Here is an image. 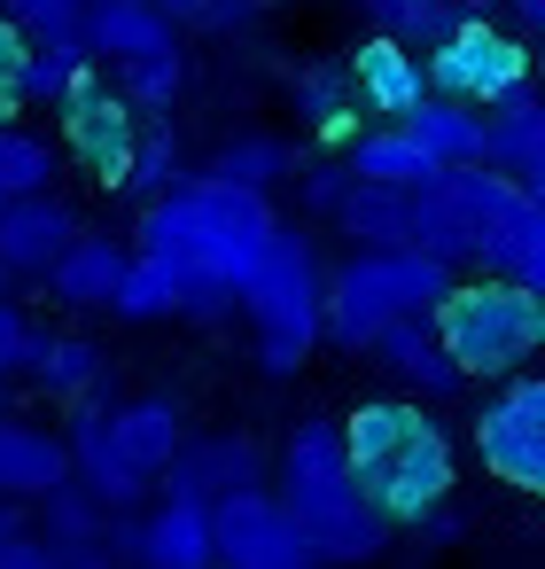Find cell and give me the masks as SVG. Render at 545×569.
I'll return each mask as SVG.
<instances>
[{
	"label": "cell",
	"mask_w": 545,
	"mask_h": 569,
	"mask_svg": "<svg viewBox=\"0 0 545 569\" xmlns=\"http://www.w3.org/2000/svg\"><path fill=\"white\" fill-rule=\"evenodd\" d=\"M273 196H242V188H219L203 172H188L180 188L149 196L141 203V227H133V250L157 258L180 289V320H226L250 266L265 258L273 242Z\"/></svg>",
	"instance_id": "cell-1"
},
{
	"label": "cell",
	"mask_w": 545,
	"mask_h": 569,
	"mask_svg": "<svg viewBox=\"0 0 545 569\" xmlns=\"http://www.w3.org/2000/svg\"><path fill=\"white\" fill-rule=\"evenodd\" d=\"M405 250L436 258L444 273H491L545 297V196L514 188L506 172L452 164L405 196Z\"/></svg>",
	"instance_id": "cell-2"
},
{
	"label": "cell",
	"mask_w": 545,
	"mask_h": 569,
	"mask_svg": "<svg viewBox=\"0 0 545 569\" xmlns=\"http://www.w3.org/2000/svg\"><path fill=\"white\" fill-rule=\"evenodd\" d=\"M335 437H343L351 483L390 530H413L460 483V452L421 398H359L351 413H335Z\"/></svg>",
	"instance_id": "cell-3"
},
{
	"label": "cell",
	"mask_w": 545,
	"mask_h": 569,
	"mask_svg": "<svg viewBox=\"0 0 545 569\" xmlns=\"http://www.w3.org/2000/svg\"><path fill=\"white\" fill-rule=\"evenodd\" d=\"M281 515L296 522V538L320 553V569H366L390 553V522L366 507V491L351 483L343 468V437H335V413H304L289 437H281V460H273V483Z\"/></svg>",
	"instance_id": "cell-4"
},
{
	"label": "cell",
	"mask_w": 545,
	"mask_h": 569,
	"mask_svg": "<svg viewBox=\"0 0 545 569\" xmlns=\"http://www.w3.org/2000/svg\"><path fill=\"white\" fill-rule=\"evenodd\" d=\"M428 328L467 382H506L545 351V297H529L514 281H491V273H467V281L452 273Z\"/></svg>",
	"instance_id": "cell-5"
},
{
	"label": "cell",
	"mask_w": 545,
	"mask_h": 569,
	"mask_svg": "<svg viewBox=\"0 0 545 569\" xmlns=\"http://www.w3.org/2000/svg\"><path fill=\"white\" fill-rule=\"evenodd\" d=\"M444 289H452V273L421 250H351L320 281V343L366 351L390 320H428Z\"/></svg>",
	"instance_id": "cell-6"
},
{
	"label": "cell",
	"mask_w": 545,
	"mask_h": 569,
	"mask_svg": "<svg viewBox=\"0 0 545 569\" xmlns=\"http://www.w3.org/2000/svg\"><path fill=\"white\" fill-rule=\"evenodd\" d=\"M320 281H327V266H320L312 234L273 227L265 258L250 266V281H242V297H234V312L250 320L258 367H265L273 382L304 375V359L320 351Z\"/></svg>",
	"instance_id": "cell-7"
},
{
	"label": "cell",
	"mask_w": 545,
	"mask_h": 569,
	"mask_svg": "<svg viewBox=\"0 0 545 569\" xmlns=\"http://www.w3.org/2000/svg\"><path fill=\"white\" fill-rule=\"evenodd\" d=\"M421 79H428V94H436V102L491 110V102H506L514 87H529V48H522L506 24H491L483 9H460V17L436 32V48H428Z\"/></svg>",
	"instance_id": "cell-8"
},
{
	"label": "cell",
	"mask_w": 545,
	"mask_h": 569,
	"mask_svg": "<svg viewBox=\"0 0 545 569\" xmlns=\"http://www.w3.org/2000/svg\"><path fill=\"white\" fill-rule=\"evenodd\" d=\"M467 437H475L483 476H498L506 491H545V382L529 367L491 382V398L475 406Z\"/></svg>",
	"instance_id": "cell-9"
},
{
	"label": "cell",
	"mask_w": 545,
	"mask_h": 569,
	"mask_svg": "<svg viewBox=\"0 0 545 569\" xmlns=\"http://www.w3.org/2000/svg\"><path fill=\"white\" fill-rule=\"evenodd\" d=\"M211 569H320V553L296 538L281 499L265 483L211 499Z\"/></svg>",
	"instance_id": "cell-10"
},
{
	"label": "cell",
	"mask_w": 545,
	"mask_h": 569,
	"mask_svg": "<svg viewBox=\"0 0 545 569\" xmlns=\"http://www.w3.org/2000/svg\"><path fill=\"white\" fill-rule=\"evenodd\" d=\"M102 546L118 553V569H211V507L157 491L133 515H110Z\"/></svg>",
	"instance_id": "cell-11"
},
{
	"label": "cell",
	"mask_w": 545,
	"mask_h": 569,
	"mask_svg": "<svg viewBox=\"0 0 545 569\" xmlns=\"http://www.w3.org/2000/svg\"><path fill=\"white\" fill-rule=\"evenodd\" d=\"M55 110H63V149H71L102 188H125V164H133V133H141V118L118 102V87H110L102 71H87Z\"/></svg>",
	"instance_id": "cell-12"
},
{
	"label": "cell",
	"mask_w": 545,
	"mask_h": 569,
	"mask_svg": "<svg viewBox=\"0 0 545 569\" xmlns=\"http://www.w3.org/2000/svg\"><path fill=\"white\" fill-rule=\"evenodd\" d=\"M79 234H87V219H79V203L63 188L0 203V273H9V281H40Z\"/></svg>",
	"instance_id": "cell-13"
},
{
	"label": "cell",
	"mask_w": 545,
	"mask_h": 569,
	"mask_svg": "<svg viewBox=\"0 0 545 569\" xmlns=\"http://www.w3.org/2000/svg\"><path fill=\"white\" fill-rule=\"evenodd\" d=\"M343 79H351V102H359V110H374L382 126H405V118L428 102L421 56H413L405 40H390V32L359 40V48H351V63H343Z\"/></svg>",
	"instance_id": "cell-14"
},
{
	"label": "cell",
	"mask_w": 545,
	"mask_h": 569,
	"mask_svg": "<svg viewBox=\"0 0 545 569\" xmlns=\"http://www.w3.org/2000/svg\"><path fill=\"white\" fill-rule=\"evenodd\" d=\"M475 164L506 172L529 196H545V102H537V87H514L506 102L483 110V157Z\"/></svg>",
	"instance_id": "cell-15"
},
{
	"label": "cell",
	"mask_w": 545,
	"mask_h": 569,
	"mask_svg": "<svg viewBox=\"0 0 545 569\" xmlns=\"http://www.w3.org/2000/svg\"><path fill=\"white\" fill-rule=\"evenodd\" d=\"M250 483H265V452L250 445V437H188L172 460H164V476H157V491H172V499H226V491H250Z\"/></svg>",
	"instance_id": "cell-16"
},
{
	"label": "cell",
	"mask_w": 545,
	"mask_h": 569,
	"mask_svg": "<svg viewBox=\"0 0 545 569\" xmlns=\"http://www.w3.org/2000/svg\"><path fill=\"white\" fill-rule=\"evenodd\" d=\"M63 483H71L63 429L24 421V413H0V499H9V507H40V499L63 491Z\"/></svg>",
	"instance_id": "cell-17"
},
{
	"label": "cell",
	"mask_w": 545,
	"mask_h": 569,
	"mask_svg": "<svg viewBox=\"0 0 545 569\" xmlns=\"http://www.w3.org/2000/svg\"><path fill=\"white\" fill-rule=\"evenodd\" d=\"M110 445H118V460H125L133 476H149V491H157L164 460L188 445V406H180V398H164V390L110 398Z\"/></svg>",
	"instance_id": "cell-18"
},
{
	"label": "cell",
	"mask_w": 545,
	"mask_h": 569,
	"mask_svg": "<svg viewBox=\"0 0 545 569\" xmlns=\"http://www.w3.org/2000/svg\"><path fill=\"white\" fill-rule=\"evenodd\" d=\"M79 40H87L94 63H133V56H172L180 48V24L157 17L149 0H87Z\"/></svg>",
	"instance_id": "cell-19"
},
{
	"label": "cell",
	"mask_w": 545,
	"mask_h": 569,
	"mask_svg": "<svg viewBox=\"0 0 545 569\" xmlns=\"http://www.w3.org/2000/svg\"><path fill=\"white\" fill-rule=\"evenodd\" d=\"M366 351H374V359H382V367H390L421 406H444V398H460V390H467V375L444 359V343H436V328H428V320H390Z\"/></svg>",
	"instance_id": "cell-20"
},
{
	"label": "cell",
	"mask_w": 545,
	"mask_h": 569,
	"mask_svg": "<svg viewBox=\"0 0 545 569\" xmlns=\"http://www.w3.org/2000/svg\"><path fill=\"white\" fill-rule=\"evenodd\" d=\"M24 382H32L40 398H55V406H79V398H94V390L110 382V359H102L94 336H48V328H32V343H24Z\"/></svg>",
	"instance_id": "cell-21"
},
{
	"label": "cell",
	"mask_w": 545,
	"mask_h": 569,
	"mask_svg": "<svg viewBox=\"0 0 545 569\" xmlns=\"http://www.w3.org/2000/svg\"><path fill=\"white\" fill-rule=\"evenodd\" d=\"M118 273H125V242H110V234H79L40 281H48V297L63 305V312H110V289H118Z\"/></svg>",
	"instance_id": "cell-22"
},
{
	"label": "cell",
	"mask_w": 545,
	"mask_h": 569,
	"mask_svg": "<svg viewBox=\"0 0 545 569\" xmlns=\"http://www.w3.org/2000/svg\"><path fill=\"white\" fill-rule=\"evenodd\" d=\"M359 188H421V180H436V164H428V149L405 133V126H374V133H351L343 141V157H335Z\"/></svg>",
	"instance_id": "cell-23"
},
{
	"label": "cell",
	"mask_w": 545,
	"mask_h": 569,
	"mask_svg": "<svg viewBox=\"0 0 545 569\" xmlns=\"http://www.w3.org/2000/svg\"><path fill=\"white\" fill-rule=\"evenodd\" d=\"M289 102H296V126L320 133V141H335V149L359 133V102H351L343 63H304V71H289Z\"/></svg>",
	"instance_id": "cell-24"
},
{
	"label": "cell",
	"mask_w": 545,
	"mask_h": 569,
	"mask_svg": "<svg viewBox=\"0 0 545 569\" xmlns=\"http://www.w3.org/2000/svg\"><path fill=\"white\" fill-rule=\"evenodd\" d=\"M289 172H296V149H289L281 133H234V141H219L211 164H203V180L242 188V196H273Z\"/></svg>",
	"instance_id": "cell-25"
},
{
	"label": "cell",
	"mask_w": 545,
	"mask_h": 569,
	"mask_svg": "<svg viewBox=\"0 0 545 569\" xmlns=\"http://www.w3.org/2000/svg\"><path fill=\"white\" fill-rule=\"evenodd\" d=\"M405 133L428 149V164L436 172H452V164H475L483 157V110H467V102H421L413 118H405Z\"/></svg>",
	"instance_id": "cell-26"
},
{
	"label": "cell",
	"mask_w": 545,
	"mask_h": 569,
	"mask_svg": "<svg viewBox=\"0 0 545 569\" xmlns=\"http://www.w3.org/2000/svg\"><path fill=\"white\" fill-rule=\"evenodd\" d=\"M110 87L133 118H172V102L188 94V48L172 56H133V63H110Z\"/></svg>",
	"instance_id": "cell-27"
},
{
	"label": "cell",
	"mask_w": 545,
	"mask_h": 569,
	"mask_svg": "<svg viewBox=\"0 0 545 569\" xmlns=\"http://www.w3.org/2000/svg\"><path fill=\"white\" fill-rule=\"evenodd\" d=\"M87 71H94L87 40H79V32H55V40H32V48H24L17 94H24V110H32V102H63V94H71Z\"/></svg>",
	"instance_id": "cell-28"
},
{
	"label": "cell",
	"mask_w": 545,
	"mask_h": 569,
	"mask_svg": "<svg viewBox=\"0 0 545 569\" xmlns=\"http://www.w3.org/2000/svg\"><path fill=\"white\" fill-rule=\"evenodd\" d=\"M335 227L351 234V250H405V188H359L335 203Z\"/></svg>",
	"instance_id": "cell-29"
},
{
	"label": "cell",
	"mask_w": 545,
	"mask_h": 569,
	"mask_svg": "<svg viewBox=\"0 0 545 569\" xmlns=\"http://www.w3.org/2000/svg\"><path fill=\"white\" fill-rule=\"evenodd\" d=\"M55 172H63V157H55V141H48V133H32L24 118H17V126H0V203H17V196H48V188H55Z\"/></svg>",
	"instance_id": "cell-30"
},
{
	"label": "cell",
	"mask_w": 545,
	"mask_h": 569,
	"mask_svg": "<svg viewBox=\"0 0 545 569\" xmlns=\"http://www.w3.org/2000/svg\"><path fill=\"white\" fill-rule=\"evenodd\" d=\"M188 180V149H180V126L172 118H149L141 133H133V164H125V196H164V188H180Z\"/></svg>",
	"instance_id": "cell-31"
},
{
	"label": "cell",
	"mask_w": 545,
	"mask_h": 569,
	"mask_svg": "<svg viewBox=\"0 0 545 569\" xmlns=\"http://www.w3.org/2000/svg\"><path fill=\"white\" fill-rule=\"evenodd\" d=\"M110 312L133 320V328H149V320H180V289H172V273H164L157 258L125 250V273H118V289H110Z\"/></svg>",
	"instance_id": "cell-32"
},
{
	"label": "cell",
	"mask_w": 545,
	"mask_h": 569,
	"mask_svg": "<svg viewBox=\"0 0 545 569\" xmlns=\"http://www.w3.org/2000/svg\"><path fill=\"white\" fill-rule=\"evenodd\" d=\"M102 530H110V515L79 491V483H63V491H48L40 499V538L55 546V553H79V546H102Z\"/></svg>",
	"instance_id": "cell-33"
},
{
	"label": "cell",
	"mask_w": 545,
	"mask_h": 569,
	"mask_svg": "<svg viewBox=\"0 0 545 569\" xmlns=\"http://www.w3.org/2000/svg\"><path fill=\"white\" fill-rule=\"evenodd\" d=\"M359 9H366L374 32H390V40H436V32L460 17V0H359Z\"/></svg>",
	"instance_id": "cell-34"
},
{
	"label": "cell",
	"mask_w": 545,
	"mask_h": 569,
	"mask_svg": "<svg viewBox=\"0 0 545 569\" xmlns=\"http://www.w3.org/2000/svg\"><path fill=\"white\" fill-rule=\"evenodd\" d=\"M0 17H9L24 40H55V32H79L87 0H0Z\"/></svg>",
	"instance_id": "cell-35"
},
{
	"label": "cell",
	"mask_w": 545,
	"mask_h": 569,
	"mask_svg": "<svg viewBox=\"0 0 545 569\" xmlns=\"http://www.w3.org/2000/svg\"><path fill=\"white\" fill-rule=\"evenodd\" d=\"M343 196H351V172H343V164H304V172H296V203H304L312 219H335Z\"/></svg>",
	"instance_id": "cell-36"
},
{
	"label": "cell",
	"mask_w": 545,
	"mask_h": 569,
	"mask_svg": "<svg viewBox=\"0 0 545 569\" xmlns=\"http://www.w3.org/2000/svg\"><path fill=\"white\" fill-rule=\"evenodd\" d=\"M24 343H32L24 305H17V297H0V390H9V382L24 375Z\"/></svg>",
	"instance_id": "cell-37"
},
{
	"label": "cell",
	"mask_w": 545,
	"mask_h": 569,
	"mask_svg": "<svg viewBox=\"0 0 545 569\" xmlns=\"http://www.w3.org/2000/svg\"><path fill=\"white\" fill-rule=\"evenodd\" d=\"M0 569H63V561L40 530H17V538H0Z\"/></svg>",
	"instance_id": "cell-38"
},
{
	"label": "cell",
	"mask_w": 545,
	"mask_h": 569,
	"mask_svg": "<svg viewBox=\"0 0 545 569\" xmlns=\"http://www.w3.org/2000/svg\"><path fill=\"white\" fill-rule=\"evenodd\" d=\"M265 17V0H203L195 9V24H211V32H250Z\"/></svg>",
	"instance_id": "cell-39"
},
{
	"label": "cell",
	"mask_w": 545,
	"mask_h": 569,
	"mask_svg": "<svg viewBox=\"0 0 545 569\" xmlns=\"http://www.w3.org/2000/svg\"><path fill=\"white\" fill-rule=\"evenodd\" d=\"M149 9H157V17H172V24H195L203 0H149Z\"/></svg>",
	"instance_id": "cell-40"
},
{
	"label": "cell",
	"mask_w": 545,
	"mask_h": 569,
	"mask_svg": "<svg viewBox=\"0 0 545 569\" xmlns=\"http://www.w3.org/2000/svg\"><path fill=\"white\" fill-rule=\"evenodd\" d=\"M17 530H32V522H24V507H9V499H0V538H17Z\"/></svg>",
	"instance_id": "cell-41"
},
{
	"label": "cell",
	"mask_w": 545,
	"mask_h": 569,
	"mask_svg": "<svg viewBox=\"0 0 545 569\" xmlns=\"http://www.w3.org/2000/svg\"><path fill=\"white\" fill-rule=\"evenodd\" d=\"M467 9H483V17H491V0H467Z\"/></svg>",
	"instance_id": "cell-42"
},
{
	"label": "cell",
	"mask_w": 545,
	"mask_h": 569,
	"mask_svg": "<svg viewBox=\"0 0 545 569\" xmlns=\"http://www.w3.org/2000/svg\"><path fill=\"white\" fill-rule=\"evenodd\" d=\"M9 289H17V281H9V273H0V297H9Z\"/></svg>",
	"instance_id": "cell-43"
}]
</instances>
